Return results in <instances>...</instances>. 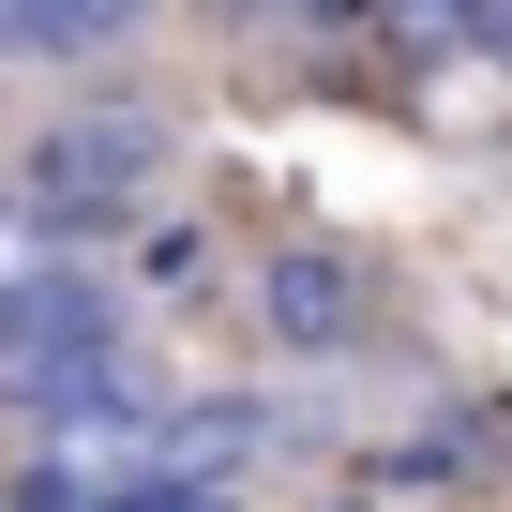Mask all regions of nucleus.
<instances>
[{"label": "nucleus", "instance_id": "nucleus-1", "mask_svg": "<svg viewBox=\"0 0 512 512\" xmlns=\"http://www.w3.org/2000/svg\"><path fill=\"white\" fill-rule=\"evenodd\" d=\"M151 181H166V121H151V106H76V121H61V136H31V166H16V196H31L61 241L136 226V211H151Z\"/></svg>", "mask_w": 512, "mask_h": 512}, {"label": "nucleus", "instance_id": "nucleus-2", "mask_svg": "<svg viewBox=\"0 0 512 512\" xmlns=\"http://www.w3.org/2000/svg\"><path fill=\"white\" fill-rule=\"evenodd\" d=\"M256 332H272L287 362H347L377 332V272L347 241H272V256H256Z\"/></svg>", "mask_w": 512, "mask_h": 512}, {"label": "nucleus", "instance_id": "nucleus-3", "mask_svg": "<svg viewBox=\"0 0 512 512\" xmlns=\"http://www.w3.org/2000/svg\"><path fill=\"white\" fill-rule=\"evenodd\" d=\"M136 16L151 0H0L16 61H106V46H136Z\"/></svg>", "mask_w": 512, "mask_h": 512}, {"label": "nucleus", "instance_id": "nucleus-4", "mask_svg": "<svg viewBox=\"0 0 512 512\" xmlns=\"http://www.w3.org/2000/svg\"><path fill=\"white\" fill-rule=\"evenodd\" d=\"M482 467H497V422H482V407H467V422H422L407 452H377V482H482Z\"/></svg>", "mask_w": 512, "mask_h": 512}, {"label": "nucleus", "instance_id": "nucleus-5", "mask_svg": "<svg viewBox=\"0 0 512 512\" xmlns=\"http://www.w3.org/2000/svg\"><path fill=\"white\" fill-rule=\"evenodd\" d=\"M136 272H151V287H211V226H181V211H166V226L136 241Z\"/></svg>", "mask_w": 512, "mask_h": 512}]
</instances>
